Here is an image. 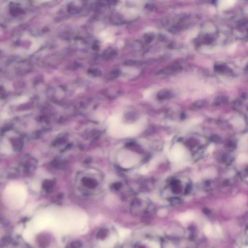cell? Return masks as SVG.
I'll return each instance as SVG.
<instances>
[{"instance_id": "obj_1", "label": "cell", "mask_w": 248, "mask_h": 248, "mask_svg": "<svg viewBox=\"0 0 248 248\" xmlns=\"http://www.w3.org/2000/svg\"><path fill=\"white\" fill-rule=\"evenodd\" d=\"M82 182L85 186L90 189H94L97 186V181L91 178L84 177L82 179Z\"/></svg>"}, {"instance_id": "obj_2", "label": "cell", "mask_w": 248, "mask_h": 248, "mask_svg": "<svg viewBox=\"0 0 248 248\" xmlns=\"http://www.w3.org/2000/svg\"><path fill=\"white\" fill-rule=\"evenodd\" d=\"M173 96L171 91L167 89L162 90L157 94V99L159 100H165L170 99Z\"/></svg>"}, {"instance_id": "obj_3", "label": "cell", "mask_w": 248, "mask_h": 248, "mask_svg": "<svg viewBox=\"0 0 248 248\" xmlns=\"http://www.w3.org/2000/svg\"><path fill=\"white\" fill-rule=\"evenodd\" d=\"M235 2V0H220L219 6L222 9H226L234 5Z\"/></svg>"}, {"instance_id": "obj_4", "label": "cell", "mask_w": 248, "mask_h": 248, "mask_svg": "<svg viewBox=\"0 0 248 248\" xmlns=\"http://www.w3.org/2000/svg\"><path fill=\"white\" fill-rule=\"evenodd\" d=\"M109 235V231L106 229H101L99 231L97 235V239L104 240L106 239Z\"/></svg>"}, {"instance_id": "obj_5", "label": "cell", "mask_w": 248, "mask_h": 248, "mask_svg": "<svg viewBox=\"0 0 248 248\" xmlns=\"http://www.w3.org/2000/svg\"><path fill=\"white\" fill-rule=\"evenodd\" d=\"M181 69L180 66H170L164 68L163 70V73H168L174 72L176 71H179Z\"/></svg>"}, {"instance_id": "obj_6", "label": "cell", "mask_w": 248, "mask_h": 248, "mask_svg": "<svg viewBox=\"0 0 248 248\" xmlns=\"http://www.w3.org/2000/svg\"><path fill=\"white\" fill-rule=\"evenodd\" d=\"M207 102L205 100H198L194 102L193 104V107L197 109H200L206 106Z\"/></svg>"}, {"instance_id": "obj_7", "label": "cell", "mask_w": 248, "mask_h": 248, "mask_svg": "<svg viewBox=\"0 0 248 248\" xmlns=\"http://www.w3.org/2000/svg\"><path fill=\"white\" fill-rule=\"evenodd\" d=\"M228 101V99L225 96H220L217 97L214 101L215 105L216 106L222 105L226 103Z\"/></svg>"}, {"instance_id": "obj_8", "label": "cell", "mask_w": 248, "mask_h": 248, "mask_svg": "<svg viewBox=\"0 0 248 248\" xmlns=\"http://www.w3.org/2000/svg\"><path fill=\"white\" fill-rule=\"evenodd\" d=\"M54 182L53 181L47 180L44 183L43 187L47 190H51L54 186Z\"/></svg>"}, {"instance_id": "obj_9", "label": "cell", "mask_w": 248, "mask_h": 248, "mask_svg": "<svg viewBox=\"0 0 248 248\" xmlns=\"http://www.w3.org/2000/svg\"><path fill=\"white\" fill-rule=\"evenodd\" d=\"M139 64V62H137L135 61L132 60L127 61L124 63V65L126 66H138Z\"/></svg>"}, {"instance_id": "obj_10", "label": "cell", "mask_w": 248, "mask_h": 248, "mask_svg": "<svg viewBox=\"0 0 248 248\" xmlns=\"http://www.w3.org/2000/svg\"><path fill=\"white\" fill-rule=\"evenodd\" d=\"M82 243L80 241H74L70 244V247L74 248H80L82 247Z\"/></svg>"}, {"instance_id": "obj_11", "label": "cell", "mask_w": 248, "mask_h": 248, "mask_svg": "<svg viewBox=\"0 0 248 248\" xmlns=\"http://www.w3.org/2000/svg\"><path fill=\"white\" fill-rule=\"evenodd\" d=\"M66 138H65L64 137H62L59 138L58 140H57L56 141L55 143V145H63V144H64V143H66Z\"/></svg>"}, {"instance_id": "obj_12", "label": "cell", "mask_w": 248, "mask_h": 248, "mask_svg": "<svg viewBox=\"0 0 248 248\" xmlns=\"http://www.w3.org/2000/svg\"><path fill=\"white\" fill-rule=\"evenodd\" d=\"M11 12L13 15H19L22 12V10L19 8L13 7L12 8Z\"/></svg>"}, {"instance_id": "obj_13", "label": "cell", "mask_w": 248, "mask_h": 248, "mask_svg": "<svg viewBox=\"0 0 248 248\" xmlns=\"http://www.w3.org/2000/svg\"><path fill=\"white\" fill-rule=\"evenodd\" d=\"M89 72L90 74L93 75L94 76H100L101 74V71L100 70H97V69H95V70H91L89 71Z\"/></svg>"}, {"instance_id": "obj_14", "label": "cell", "mask_w": 248, "mask_h": 248, "mask_svg": "<svg viewBox=\"0 0 248 248\" xmlns=\"http://www.w3.org/2000/svg\"><path fill=\"white\" fill-rule=\"evenodd\" d=\"M215 70L217 72H223L225 70V68L222 65H217L215 67Z\"/></svg>"}, {"instance_id": "obj_15", "label": "cell", "mask_w": 248, "mask_h": 248, "mask_svg": "<svg viewBox=\"0 0 248 248\" xmlns=\"http://www.w3.org/2000/svg\"><path fill=\"white\" fill-rule=\"evenodd\" d=\"M121 186H122V185L119 182H116L113 185V188L116 191H118V190H120L121 188Z\"/></svg>"}, {"instance_id": "obj_16", "label": "cell", "mask_w": 248, "mask_h": 248, "mask_svg": "<svg viewBox=\"0 0 248 248\" xmlns=\"http://www.w3.org/2000/svg\"><path fill=\"white\" fill-rule=\"evenodd\" d=\"M211 140L215 143H220L221 139L217 135H213L211 137Z\"/></svg>"}, {"instance_id": "obj_17", "label": "cell", "mask_w": 248, "mask_h": 248, "mask_svg": "<svg viewBox=\"0 0 248 248\" xmlns=\"http://www.w3.org/2000/svg\"><path fill=\"white\" fill-rule=\"evenodd\" d=\"M53 166L56 168H60L61 166V162L58 160H54L53 163Z\"/></svg>"}, {"instance_id": "obj_18", "label": "cell", "mask_w": 248, "mask_h": 248, "mask_svg": "<svg viewBox=\"0 0 248 248\" xmlns=\"http://www.w3.org/2000/svg\"><path fill=\"white\" fill-rule=\"evenodd\" d=\"M211 229L210 227L209 226H207L206 227V228H205V232L206 234H209L211 232Z\"/></svg>"}, {"instance_id": "obj_19", "label": "cell", "mask_w": 248, "mask_h": 248, "mask_svg": "<svg viewBox=\"0 0 248 248\" xmlns=\"http://www.w3.org/2000/svg\"><path fill=\"white\" fill-rule=\"evenodd\" d=\"M112 74H113V75L114 76L117 77L119 75V71L118 70H114V71H113Z\"/></svg>"}, {"instance_id": "obj_20", "label": "cell", "mask_w": 248, "mask_h": 248, "mask_svg": "<svg viewBox=\"0 0 248 248\" xmlns=\"http://www.w3.org/2000/svg\"><path fill=\"white\" fill-rule=\"evenodd\" d=\"M72 146V144H71V143H70L69 145H68L66 147V148H65V150H68L70 149L71 148V147Z\"/></svg>"}]
</instances>
